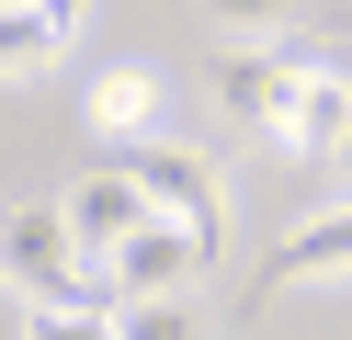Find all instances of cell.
Masks as SVG:
<instances>
[{
	"mask_svg": "<svg viewBox=\"0 0 352 340\" xmlns=\"http://www.w3.org/2000/svg\"><path fill=\"white\" fill-rule=\"evenodd\" d=\"M329 170H341V193H352V136H341V148H329Z\"/></svg>",
	"mask_w": 352,
	"mask_h": 340,
	"instance_id": "4fadbf2b",
	"label": "cell"
},
{
	"mask_svg": "<svg viewBox=\"0 0 352 340\" xmlns=\"http://www.w3.org/2000/svg\"><path fill=\"white\" fill-rule=\"evenodd\" d=\"M318 34H329V45H352V0H318Z\"/></svg>",
	"mask_w": 352,
	"mask_h": 340,
	"instance_id": "7c38bea8",
	"label": "cell"
},
{
	"mask_svg": "<svg viewBox=\"0 0 352 340\" xmlns=\"http://www.w3.org/2000/svg\"><path fill=\"white\" fill-rule=\"evenodd\" d=\"M205 23L216 34H250V45H284L307 23V0H205Z\"/></svg>",
	"mask_w": 352,
	"mask_h": 340,
	"instance_id": "9c48e42d",
	"label": "cell"
},
{
	"mask_svg": "<svg viewBox=\"0 0 352 340\" xmlns=\"http://www.w3.org/2000/svg\"><path fill=\"white\" fill-rule=\"evenodd\" d=\"M284 284H352V193H341V204H318V216H296V227L273 238L261 295H284Z\"/></svg>",
	"mask_w": 352,
	"mask_h": 340,
	"instance_id": "3957f363",
	"label": "cell"
},
{
	"mask_svg": "<svg viewBox=\"0 0 352 340\" xmlns=\"http://www.w3.org/2000/svg\"><path fill=\"white\" fill-rule=\"evenodd\" d=\"M125 170L148 181V204L182 227H205V238H228V181H216L205 148H170V136H148V148H125Z\"/></svg>",
	"mask_w": 352,
	"mask_h": 340,
	"instance_id": "7a4b0ae2",
	"label": "cell"
},
{
	"mask_svg": "<svg viewBox=\"0 0 352 340\" xmlns=\"http://www.w3.org/2000/svg\"><path fill=\"white\" fill-rule=\"evenodd\" d=\"M296 57H307V34H296ZM341 136H352V80L329 57H307L296 68V102H284V125H273V148L284 159H329Z\"/></svg>",
	"mask_w": 352,
	"mask_h": 340,
	"instance_id": "277c9868",
	"label": "cell"
},
{
	"mask_svg": "<svg viewBox=\"0 0 352 340\" xmlns=\"http://www.w3.org/2000/svg\"><path fill=\"white\" fill-rule=\"evenodd\" d=\"M125 340H205V329H193L182 295H137V306H125Z\"/></svg>",
	"mask_w": 352,
	"mask_h": 340,
	"instance_id": "8fae6325",
	"label": "cell"
},
{
	"mask_svg": "<svg viewBox=\"0 0 352 340\" xmlns=\"http://www.w3.org/2000/svg\"><path fill=\"white\" fill-rule=\"evenodd\" d=\"M80 113H91L102 148H148V136H160V80H148V68H91Z\"/></svg>",
	"mask_w": 352,
	"mask_h": 340,
	"instance_id": "52a82bcc",
	"label": "cell"
},
{
	"mask_svg": "<svg viewBox=\"0 0 352 340\" xmlns=\"http://www.w3.org/2000/svg\"><path fill=\"white\" fill-rule=\"evenodd\" d=\"M23 340H125V306H23Z\"/></svg>",
	"mask_w": 352,
	"mask_h": 340,
	"instance_id": "30bf717a",
	"label": "cell"
},
{
	"mask_svg": "<svg viewBox=\"0 0 352 340\" xmlns=\"http://www.w3.org/2000/svg\"><path fill=\"white\" fill-rule=\"evenodd\" d=\"M205 249H216L205 227H182V216H148L137 238L114 249V284H125V306H137V295H182V284H193V261H205Z\"/></svg>",
	"mask_w": 352,
	"mask_h": 340,
	"instance_id": "5b68a950",
	"label": "cell"
},
{
	"mask_svg": "<svg viewBox=\"0 0 352 340\" xmlns=\"http://www.w3.org/2000/svg\"><path fill=\"white\" fill-rule=\"evenodd\" d=\"M80 12H91V0H12V23H0V68H12V80H46V68L69 57Z\"/></svg>",
	"mask_w": 352,
	"mask_h": 340,
	"instance_id": "ba28073f",
	"label": "cell"
},
{
	"mask_svg": "<svg viewBox=\"0 0 352 340\" xmlns=\"http://www.w3.org/2000/svg\"><path fill=\"white\" fill-rule=\"evenodd\" d=\"M148 216H160V204H148L137 170H91V181H69V227H80V249H91V261H114Z\"/></svg>",
	"mask_w": 352,
	"mask_h": 340,
	"instance_id": "8992f818",
	"label": "cell"
},
{
	"mask_svg": "<svg viewBox=\"0 0 352 340\" xmlns=\"http://www.w3.org/2000/svg\"><path fill=\"white\" fill-rule=\"evenodd\" d=\"M296 34L284 45H250V34H216L205 45V91H216V113H228V125H250V136H273L284 125V102H296Z\"/></svg>",
	"mask_w": 352,
	"mask_h": 340,
	"instance_id": "6da1fadb",
	"label": "cell"
},
{
	"mask_svg": "<svg viewBox=\"0 0 352 340\" xmlns=\"http://www.w3.org/2000/svg\"><path fill=\"white\" fill-rule=\"evenodd\" d=\"M329 68H341V80H352V45H329Z\"/></svg>",
	"mask_w": 352,
	"mask_h": 340,
	"instance_id": "5bb4252c",
	"label": "cell"
}]
</instances>
